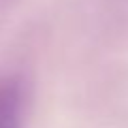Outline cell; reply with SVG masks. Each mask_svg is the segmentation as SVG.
Returning a JSON list of instances; mask_svg holds the SVG:
<instances>
[{"mask_svg":"<svg viewBox=\"0 0 128 128\" xmlns=\"http://www.w3.org/2000/svg\"><path fill=\"white\" fill-rule=\"evenodd\" d=\"M0 128H22V86L15 77H0Z\"/></svg>","mask_w":128,"mask_h":128,"instance_id":"obj_1","label":"cell"}]
</instances>
